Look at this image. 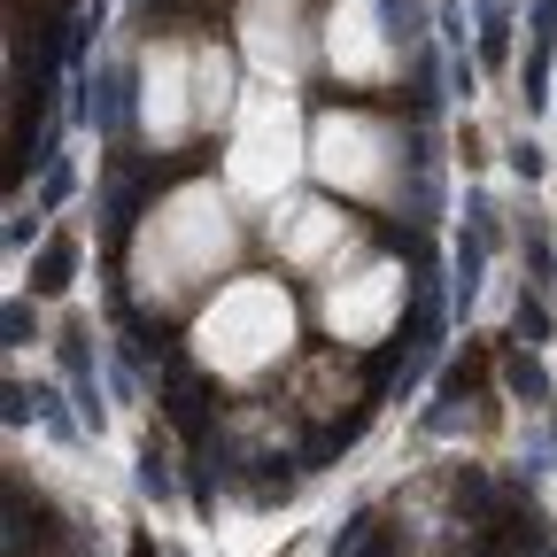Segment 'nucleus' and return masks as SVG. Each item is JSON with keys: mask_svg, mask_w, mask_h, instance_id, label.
Returning a JSON list of instances; mask_svg holds the SVG:
<instances>
[{"mask_svg": "<svg viewBox=\"0 0 557 557\" xmlns=\"http://www.w3.org/2000/svg\"><path fill=\"white\" fill-rule=\"evenodd\" d=\"M225 256H233V218H225L218 186H178V194L156 209V218L139 225L132 271H139V295L171 302V295L201 287V278L218 271Z\"/></svg>", "mask_w": 557, "mask_h": 557, "instance_id": "obj_1", "label": "nucleus"}, {"mask_svg": "<svg viewBox=\"0 0 557 557\" xmlns=\"http://www.w3.org/2000/svg\"><path fill=\"white\" fill-rule=\"evenodd\" d=\"M287 341H295V302H287V287H278V278H233V287L201 310L194 357H201L209 372L248 380V372H263Z\"/></svg>", "mask_w": 557, "mask_h": 557, "instance_id": "obj_2", "label": "nucleus"}, {"mask_svg": "<svg viewBox=\"0 0 557 557\" xmlns=\"http://www.w3.org/2000/svg\"><path fill=\"white\" fill-rule=\"evenodd\" d=\"M341 233H348V225H341L333 201H295L287 218H271V240H278V256H287V263H318Z\"/></svg>", "mask_w": 557, "mask_h": 557, "instance_id": "obj_8", "label": "nucleus"}, {"mask_svg": "<svg viewBox=\"0 0 557 557\" xmlns=\"http://www.w3.org/2000/svg\"><path fill=\"white\" fill-rule=\"evenodd\" d=\"M248 54L263 70H278V78L302 70V39H295V9H287V0H256V9H248Z\"/></svg>", "mask_w": 557, "mask_h": 557, "instance_id": "obj_9", "label": "nucleus"}, {"mask_svg": "<svg viewBox=\"0 0 557 557\" xmlns=\"http://www.w3.org/2000/svg\"><path fill=\"white\" fill-rule=\"evenodd\" d=\"M325 62L341 70V78H387L395 47H387V24H380V0H333V16H325Z\"/></svg>", "mask_w": 557, "mask_h": 557, "instance_id": "obj_7", "label": "nucleus"}, {"mask_svg": "<svg viewBox=\"0 0 557 557\" xmlns=\"http://www.w3.org/2000/svg\"><path fill=\"white\" fill-rule=\"evenodd\" d=\"M395 163H403V139H395L380 116H364V109H333V116H318L310 171H318L333 194H364V201H380V194H395Z\"/></svg>", "mask_w": 557, "mask_h": 557, "instance_id": "obj_4", "label": "nucleus"}, {"mask_svg": "<svg viewBox=\"0 0 557 557\" xmlns=\"http://www.w3.org/2000/svg\"><path fill=\"white\" fill-rule=\"evenodd\" d=\"M403 310V271L395 263H364L357 278H333L325 287V333L333 341H380Z\"/></svg>", "mask_w": 557, "mask_h": 557, "instance_id": "obj_6", "label": "nucleus"}, {"mask_svg": "<svg viewBox=\"0 0 557 557\" xmlns=\"http://www.w3.org/2000/svg\"><path fill=\"white\" fill-rule=\"evenodd\" d=\"M139 124L148 139H186L201 124H218L233 101V62L218 47H156L148 70H139Z\"/></svg>", "mask_w": 557, "mask_h": 557, "instance_id": "obj_3", "label": "nucleus"}, {"mask_svg": "<svg viewBox=\"0 0 557 557\" xmlns=\"http://www.w3.org/2000/svg\"><path fill=\"white\" fill-rule=\"evenodd\" d=\"M302 163V124H295V101L287 94H256L248 116H240V139H233V186L240 194H278Z\"/></svg>", "mask_w": 557, "mask_h": 557, "instance_id": "obj_5", "label": "nucleus"}]
</instances>
